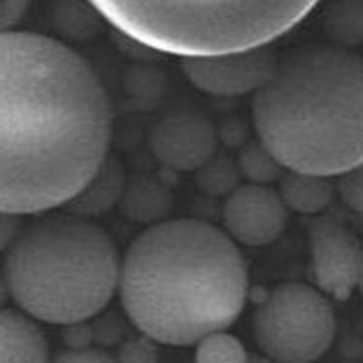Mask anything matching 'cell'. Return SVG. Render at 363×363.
Returning <instances> with one entry per match:
<instances>
[{
    "label": "cell",
    "instance_id": "obj_1",
    "mask_svg": "<svg viewBox=\"0 0 363 363\" xmlns=\"http://www.w3.org/2000/svg\"><path fill=\"white\" fill-rule=\"evenodd\" d=\"M113 113L104 84L68 45L0 33V212L68 206L107 163Z\"/></svg>",
    "mask_w": 363,
    "mask_h": 363
},
{
    "label": "cell",
    "instance_id": "obj_2",
    "mask_svg": "<svg viewBox=\"0 0 363 363\" xmlns=\"http://www.w3.org/2000/svg\"><path fill=\"white\" fill-rule=\"evenodd\" d=\"M119 296L142 336L165 346H196L239 319L249 274L239 245L223 228L177 218L150 225L128 245Z\"/></svg>",
    "mask_w": 363,
    "mask_h": 363
},
{
    "label": "cell",
    "instance_id": "obj_3",
    "mask_svg": "<svg viewBox=\"0 0 363 363\" xmlns=\"http://www.w3.org/2000/svg\"><path fill=\"white\" fill-rule=\"evenodd\" d=\"M252 123L282 169L340 177L363 162V57L338 45L288 52L252 96Z\"/></svg>",
    "mask_w": 363,
    "mask_h": 363
},
{
    "label": "cell",
    "instance_id": "obj_4",
    "mask_svg": "<svg viewBox=\"0 0 363 363\" xmlns=\"http://www.w3.org/2000/svg\"><path fill=\"white\" fill-rule=\"evenodd\" d=\"M10 299L39 323L82 325L119 291L121 257L107 231L82 214H47L4 251Z\"/></svg>",
    "mask_w": 363,
    "mask_h": 363
},
{
    "label": "cell",
    "instance_id": "obj_5",
    "mask_svg": "<svg viewBox=\"0 0 363 363\" xmlns=\"http://www.w3.org/2000/svg\"><path fill=\"white\" fill-rule=\"evenodd\" d=\"M113 28L181 59L268 47L319 0H89Z\"/></svg>",
    "mask_w": 363,
    "mask_h": 363
},
{
    "label": "cell",
    "instance_id": "obj_6",
    "mask_svg": "<svg viewBox=\"0 0 363 363\" xmlns=\"http://www.w3.org/2000/svg\"><path fill=\"white\" fill-rule=\"evenodd\" d=\"M336 315L328 296L303 282L278 284L252 317V336L274 363H313L334 342Z\"/></svg>",
    "mask_w": 363,
    "mask_h": 363
},
{
    "label": "cell",
    "instance_id": "obj_7",
    "mask_svg": "<svg viewBox=\"0 0 363 363\" xmlns=\"http://www.w3.org/2000/svg\"><path fill=\"white\" fill-rule=\"evenodd\" d=\"M315 286L334 299H348L359 288L363 245L348 225L333 216H317L309 225Z\"/></svg>",
    "mask_w": 363,
    "mask_h": 363
},
{
    "label": "cell",
    "instance_id": "obj_8",
    "mask_svg": "<svg viewBox=\"0 0 363 363\" xmlns=\"http://www.w3.org/2000/svg\"><path fill=\"white\" fill-rule=\"evenodd\" d=\"M276 60L267 47H259L249 51L183 59V70L194 88L208 96H255L272 74Z\"/></svg>",
    "mask_w": 363,
    "mask_h": 363
},
{
    "label": "cell",
    "instance_id": "obj_9",
    "mask_svg": "<svg viewBox=\"0 0 363 363\" xmlns=\"http://www.w3.org/2000/svg\"><path fill=\"white\" fill-rule=\"evenodd\" d=\"M288 206L280 193L262 183H247L223 204V231L238 245L267 247L286 230Z\"/></svg>",
    "mask_w": 363,
    "mask_h": 363
},
{
    "label": "cell",
    "instance_id": "obj_10",
    "mask_svg": "<svg viewBox=\"0 0 363 363\" xmlns=\"http://www.w3.org/2000/svg\"><path fill=\"white\" fill-rule=\"evenodd\" d=\"M154 152L175 169H196L214 152V128L196 115H175L160 123Z\"/></svg>",
    "mask_w": 363,
    "mask_h": 363
},
{
    "label": "cell",
    "instance_id": "obj_11",
    "mask_svg": "<svg viewBox=\"0 0 363 363\" xmlns=\"http://www.w3.org/2000/svg\"><path fill=\"white\" fill-rule=\"evenodd\" d=\"M49 342L39 320L22 309H0V363H49Z\"/></svg>",
    "mask_w": 363,
    "mask_h": 363
},
{
    "label": "cell",
    "instance_id": "obj_12",
    "mask_svg": "<svg viewBox=\"0 0 363 363\" xmlns=\"http://www.w3.org/2000/svg\"><path fill=\"white\" fill-rule=\"evenodd\" d=\"M278 193L288 210L303 216H320L338 194L330 177L299 171H288L284 175Z\"/></svg>",
    "mask_w": 363,
    "mask_h": 363
},
{
    "label": "cell",
    "instance_id": "obj_13",
    "mask_svg": "<svg viewBox=\"0 0 363 363\" xmlns=\"http://www.w3.org/2000/svg\"><path fill=\"white\" fill-rule=\"evenodd\" d=\"M325 28L338 47L363 43V0H338L326 14Z\"/></svg>",
    "mask_w": 363,
    "mask_h": 363
},
{
    "label": "cell",
    "instance_id": "obj_14",
    "mask_svg": "<svg viewBox=\"0 0 363 363\" xmlns=\"http://www.w3.org/2000/svg\"><path fill=\"white\" fill-rule=\"evenodd\" d=\"M245 344L228 330H218L196 342L194 363H251Z\"/></svg>",
    "mask_w": 363,
    "mask_h": 363
},
{
    "label": "cell",
    "instance_id": "obj_15",
    "mask_svg": "<svg viewBox=\"0 0 363 363\" xmlns=\"http://www.w3.org/2000/svg\"><path fill=\"white\" fill-rule=\"evenodd\" d=\"M336 193L350 210L363 216V162L342 173L336 183Z\"/></svg>",
    "mask_w": 363,
    "mask_h": 363
},
{
    "label": "cell",
    "instance_id": "obj_16",
    "mask_svg": "<svg viewBox=\"0 0 363 363\" xmlns=\"http://www.w3.org/2000/svg\"><path fill=\"white\" fill-rule=\"evenodd\" d=\"M49 363H119V359H115V357L109 356L107 352H101V350L72 348L59 354Z\"/></svg>",
    "mask_w": 363,
    "mask_h": 363
},
{
    "label": "cell",
    "instance_id": "obj_17",
    "mask_svg": "<svg viewBox=\"0 0 363 363\" xmlns=\"http://www.w3.org/2000/svg\"><path fill=\"white\" fill-rule=\"evenodd\" d=\"M30 8V0H0V33L14 31Z\"/></svg>",
    "mask_w": 363,
    "mask_h": 363
},
{
    "label": "cell",
    "instance_id": "obj_18",
    "mask_svg": "<svg viewBox=\"0 0 363 363\" xmlns=\"http://www.w3.org/2000/svg\"><path fill=\"white\" fill-rule=\"evenodd\" d=\"M146 340H136L126 344L123 350V357L119 363H156V352L150 346L148 336H144Z\"/></svg>",
    "mask_w": 363,
    "mask_h": 363
},
{
    "label": "cell",
    "instance_id": "obj_19",
    "mask_svg": "<svg viewBox=\"0 0 363 363\" xmlns=\"http://www.w3.org/2000/svg\"><path fill=\"white\" fill-rule=\"evenodd\" d=\"M20 230H22V218L20 216L0 212V252H4L12 245Z\"/></svg>",
    "mask_w": 363,
    "mask_h": 363
},
{
    "label": "cell",
    "instance_id": "obj_20",
    "mask_svg": "<svg viewBox=\"0 0 363 363\" xmlns=\"http://www.w3.org/2000/svg\"><path fill=\"white\" fill-rule=\"evenodd\" d=\"M8 299H10V289H8L6 276H4V268L0 267V309L6 305Z\"/></svg>",
    "mask_w": 363,
    "mask_h": 363
},
{
    "label": "cell",
    "instance_id": "obj_21",
    "mask_svg": "<svg viewBox=\"0 0 363 363\" xmlns=\"http://www.w3.org/2000/svg\"><path fill=\"white\" fill-rule=\"evenodd\" d=\"M251 363H274V362H270V359H267V357H264V356H262V357L255 356L251 359Z\"/></svg>",
    "mask_w": 363,
    "mask_h": 363
},
{
    "label": "cell",
    "instance_id": "obj_22",
    "mask_svg": "<svg viewBox=\"0 0 363 363\" xmlns=\"http://www.w3.org/2000/svg\"><path fill=\"white\" fill-rule=\"evenodd\" d=\"M359 289H362V294H363V270H362V282H359Z\"/></svg>",
    "mask_w": 363,
    "mask_h": 363
}]
</instances>
